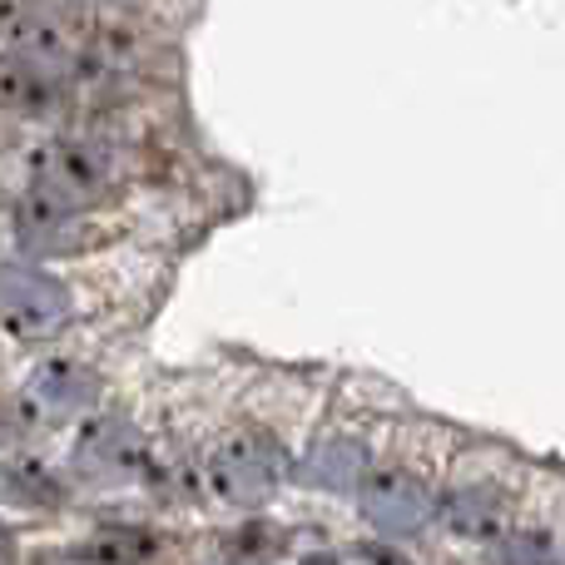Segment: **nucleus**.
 <instances>
[{
    "label": "nucleus",
    "instance_id": "1",
    "mask_svg": "<svg viewBox=\"0 0 565 565\" xmlns=\"http://www.w3.org/2000/svg\"><path fill=\"white\" fill-rule=\"evenodd\" d=\"M282 477V457L264 431H228L209 457V487L228 507H264Z\"/></svg>",
    "mask_w": 565,
    "mask_h": 565
},
{
    "label": "nucleus",
    "instance_id": "2",
    "mask_svg": "<svg viewBox=\"0 0 565 565\" xmlns=\"http://www.w3.org/2000/svg\"><path fill=\"white\" fill-rule=\"evenodd\" d=\"M70 322V292L40 268L0 264V328L20 342H40Z\"/></svg>",
    "mask_w": 565,
    "mask_h": 565
},
{
    "label": "nucleus",
    "instance_id": "3",
    "mask_svg": "<svg viewBox=\"0 0 565 565\" xmlns=\"http://www.w3.org/2000/svg\"><path fill=\"white\" fill-rule=\"evenodd\" d=\"M427 511H431V497L412 471L377 467L362 477V516H367L377 531H387V536L417 531L422 521H427Z\"/></svg>",
    "mask_w": 565,
    "mask_h": 565
},
{
    "label": "nucleus",
    "instance_id": "4",
    "mask_svg": "<svg viewBox=\"0 0 565 565\" xmlns=\"http://www.w3.org/2000/svg\"><path fill=\"white\" fill-rule=\"evenodd\" d=\"M65 105V79L50 60L30 50H6L0 55V109L25 119H45Z\"/></svg>",
    "mask_w": 565,
    "mask_h": 565
},
{
    "label": "nucleus",
    "instance_id": "5",
    "mask_svg": "<svg viewBox=\"0 0 565 565\" xmlns=\"http://www.w3.org/2000/svg\"><path fill=\"white\" fill-rule=\"evenodd\" d=\"M89 392H95V377H89L79 362L55 358V362H40L25 382V397H20V412H25V427L35 422H60L70 417L75 407H85Z\"/></svg>",
    "mask_w": 565,
    "mask_h": 565
},
{
    "label": "nucleus",
    "instance_id": "6",
    "mask_svg": "<svg viewBox=\"0 0 565 565\" xmlns=\"http://www.w3.org/2000/svg\"><path fill=\"white\" fill-rule=\"evenodd\" d=\"M30 184L50 189V194H60L65 204L79 209L105 189V164H99L85 145H75V139H50L35 154V179H30Z\"/></svg>",
    "mask_w": 565,
    "mask_h": 565
},
{
    "label": "nucleus",
    "instance_id": "7",
    "mask_svg": "<svg viewBox=\"0 0 565 565\" xmlns=\"http://www.w3.org/2000/svg\"><path fill=\"white\" fill-rule=\"evenodd\" d=\"M0 497L25 511H55L65 501V481L40 457H6L0 461Z\"/></svg>",
    "mask_w": 565,
    "mask_h": 565
},
{
    "label": "nucleus",
    "instance_id": "8",
    "mask_svg": "<svg viewBox=\"0 0 565 565\" xmlns=\"http://www.w3.org/2000/svg\"><path fill=\"white\" fill-rule=\"evenodd\" d=\"M154 556H159V536L145 526H99L75 551V561L85 565H145Z\"/></svg>",
    "mask_w": 565,
    "mask_h": 565
},
{
    "label": "nucleus",
    "instance_id": "9",
    "mask_svg": "<svg viewBox=\"0 0 565 565\" xmlns=\"http://www.w3.org/2000/svg\"><path fill=\"white\" fill-rule=\"evenodd\" d=\"M70 218H75V204H65L60 194L30 184L15 204V234L25 238V244H55V234L70 224Z\"/></svg>",
    "mask_w": 565,
    "mask_h": 565
},
{
    "label": "nucleus",
    "instance_id": "10",
    "mask_svg": "<svg viewBox=\"0 0 565 565\" xmlns=\"http://www.w3.org/2000/svg\"><path fill=\"white\" fill-rule=\"evenodd\" d=\"M447 521H451V531H461V536L487 541L507 526V501H501L491 487H467L447 501Z\"/></svg>",
    "mask_w": 565,
    "mask_h": 565
},
{
    "label": "nucleus",
    "instance_id": "11",
    "mask_svg": "<svg viewBox=\"0 0 565 565\" xmlns=\"http://www.w3.org/2000/svg\"><path fill=\"white\" fill-rule=\"evenodd\" d=\"M6 546H10V541H6V526H0V561H6Z\"/></svg>",
    "mask_w": 565,
    "mask_h": 565
}]
</instances>
